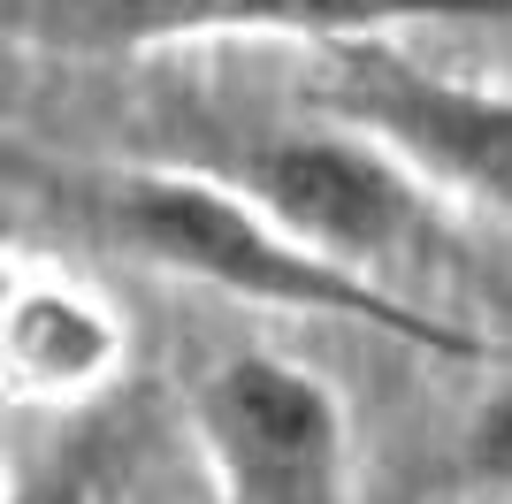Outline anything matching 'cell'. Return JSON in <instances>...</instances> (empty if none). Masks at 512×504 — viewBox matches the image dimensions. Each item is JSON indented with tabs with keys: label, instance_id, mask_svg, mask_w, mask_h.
<instances>
[{
	"label": "cell",
	"instance_id": "cell-6",
	"mask_svg": "<svg viewBox=\"0 0 512 504\" xmlns=\"http://www.w3.org/2000/svg\"><path fill=\"white\" fill-rule=\"evenodd\" d=\"M130 314L92 283V275L16 252L8 260V291H0V367H8V398L31 413H85L115 398L130 375Z\"/></svg>",
	"mask_w": 512,
	"mask_h": 504
},
{
	"label": "cell",
	"instance_id": "cell-7",
	"mask_svg": "<svg viewBox=\"0 0 512 504\" xmlns=\"http://www.w3.org/2000/svg\"><path fill=\"white\" fill-rule=\"evenodd\" d=\"M459 482L512 497V382H497L467 413V428H459Z\"/></svg>",
	"mask_w": 512,
	"mask_h": 504
},
{
	"label": "cell",
	"instance_id": "cell-3",
	"mask_svg": "<svg viewBox=\"0 0 512 504\" xmlns=\"http://www.w3.org/2000/svg\"><path fill=\"white\" fill-rule=\"evenodd\" d=\"M512 23V0H8V39L54 62H138L184 46H360Z\"/></svg>",
	"mask_w": 512,
	"mask_h": 504
},
{
	"label": "cell",
	"instance_id": "cell-8",
	"mask_svg": "<svg viewBox=\"0 0 512 504\" xmlns=\"http://www.w3.org/2000/svg\"><path fill=\"white\" fill-rule=\"evenodd\" d=\"M8 504H100V489H92V474H77V466H39V474H16V482H8Z\"/></svg>",
	"mask_w": 512,
	"mask_h": 504
},
{
	"label": "cell",
	"instance_id": "cell-1",
	"mask_svg": "<svg viewBox=\"0 0 512 504\" xmlns=\"http://www.w3.org/2000/svg\"><path fill=\"white\" fill-rule=\"evenodd\" d=\"M46 199L69 230L100 237L138 268L192 283V291L237 298L260 314H299V321H337V329L390 336L428 359H490L497 344L467 329L444 306H421L383 275H360L306 245L283 214H268L253 191L214 176L207 161L184 153H130V161H69L46 176Z\"/></svg>",
	"mask_w": 512,
	"mask_h": 504
},
{
	"label": "cell",
	"instance_id": "cell-2",
	"mask_svg": "<svg viewBox=\"0 0 512 504\" xmlns=\"http://www.w3.org/2000/svg\"><path fill=\"white\" fill-rule=\"evenodd\" d=\"M306 115L375 138L444 214L512 237V84L436 69L406 39H360L314 54Z\"/></svg>",
	"mask_w": 512,
	"mask_h": 504
},
{
	"label": "cell",
	"instance_id": "cell-5",
	"mask_svg": "<svg viewBox=\"0 0 512 504\" xmlns=\"http://www.w3.org/2000/svg\"><path fill=\"white\" fill-rule=\"evenodd\" d=\"M184 161H207L214 176L253 191L268 214H283L306 245H321L329 260H344L360 275H383V283L444 222V207L375 138L329 123V115H314L299 130H245L237 146L184 153Z\"/></svg>",
	"mask_w": 512,
	"mask_h": 504
},
{
	"label": "cell",
	"instance_id": "cell-4",
	"mask_svg": "<svg viewBox=\"0 0 512 504\" xmlns=\"http://www.w3.org/2000/svg\"><path fill=\"white\" fill-rule=\"evenodd\" d=\"M192 443L222 504H360L352 405L291 352H214L192 375Z\"/></svg>",
	"mask_w": 512,
	"mask_h": 504
}]
</instances>
